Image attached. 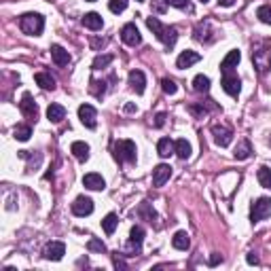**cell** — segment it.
Masks as SVG:
<instances>
[{
    "mask_svg": "<svg viewBox=\"0 0 271 271\" xmlns=\"http://www.w3.org/2000/svg\"><path fill=\"white\" fill-rule=\"evenodd\" d=\"M112 60H114V56H110V53H106V56H98V58L94 60V70L106 68L108 64H112Z\"/></svg>",
    "mask_w": 271,
    "mask_h": 271,
    "instance_id": "cell-33",
    "label": "cell"
},
{
    "mask_svg": "<svg viewBox=\"0 0 271 271\" xmlns=\"http://www.w3.org/2000/svg\"><path fill=\"white\" fill-rule=\"evenodd\" d=\"M193 89L197 94H208L210 92V78H208L206 74H197L193 78Z\"/></svg>",
    "mask_w": 271,
    "mask_h": 271,
    "instance_id": "cell-29",
    "label": "cell"
},
{
    "mask_svg": "<svg viewBox=\"0 0 271 271\" xmlns=\"http://www.w3.org/2000/svg\"><path fill=\"white\" fill-rule=\"evenodd\" d=\"M220 85H222L224 92H227L229 96H233V98L240 96V92H242V80H240L238 74H233V72H222Z\"/></svg>",
    "mask_w": 271,
    "mask_h": 271,
    "instance_id": "cell-8",
    "label": "cell"
},
{
    "mask_svg": "<svg viewBox=\"0 0 271 271\" xmlns=\"http://www.w3.org/2000/svg\"><path fill=\"white\" fill-rule=\"evenodd\" d=\"M34 80L40 89H44V92H53V89H56V78H53L49 72H36Z\"/></svg>",
    "mask_w": 271,
    "mask_h": 271,
    "instance_id": "cell-21",
    "label": "cell"
},
{
    "mask_svg": "<svg viewBox=\"0 0 271 271\" xmlns=\"http://www.w3.org/2000/svg\"><path fill=\"white\" fill-rule=\"evenodd\" d=\"M252 64H254L258 74H267L271 68V42L258 40L252 44Z\"/></svg>",
    "mask_w": 271,
    "mask_h": 271,
    "instance_id": "cell-1",
    "label": "cell"
},
{
    "mask_svg": "<svg viewBox=\"0 0 271 271\" xmlns=\"http://www.w3.org/2000/svg\"><path fill=\"white\" fill-rule=\"evenodd\" d=\"M51 58L56 62V66H60V68L70 64V53L62 44H51Z\"/></svg>",
    "mask_w": 271,
    "mask_h": 271,
    "instance_id": "cell-18",
    "label": "cell"
},
{
    "mask_svg": "<svg viewBox=\"0 0 271 271\" xmlns=\"http://www.w3.org/2000/svg\"><path fill=\"white\" fill-rule=\"evenodd\" d=\"M87 250H89V252H100V254H102V252H106V246H104L102 240L92 238V240L87 242Z\"/></svg>",
    "mask_w": 271,
    "mask_h": 271,
    "instance_id": "cell-35",
    "label": "cell"
},
{
    "mask_svg": "<svg viewBox=\"0 0 271 271\" xmlns=\"http://www.w3.org/2000/svg\"><path fill=\"white\" fill-rule=\"evenodd\" d=\"M112 263H114V267H116V269H125V267H128V265H125V260L119 256V252H116V254L112 256Z\"/></svg>",
    "mask_w": 271,
    "mask_h": 271,
    "instance_id": "cell-42",
    "label": "cell"
},
{
    "mask_svg": "<svg viewBox=\"0 0 271 271\" xmlns=\"http://www.w3.org/2000/svg\"><path fill=\"white\" fill-rule=\"evenodd\" d=\"M20 110L24 112L26 119H30V121H36V119H38V106L34 104L32 96H30L28 92H26V94H24V98H22V102H20Z\"/></svg>",
    "mask_w": 271,
    "mask_h": 271,
    "instance_id": "cell-12",
    "label": "cell"
},
{
    "mask_svg": "<svg viewBox=\"0 0 271 271\" xmlns=\"http://www.w3.org/2000/svg\"><path fill=\"white\" fill-rule=\"evenodd\" d=\"M138 2H142V0H138Z\"/></svg>",
    "mask_w": 271,
    "mask_h": 271,
    "instance_id": "cell-50",
    "label": "cell"
},
{
    "mask_svg": "<svg viewBox=\"0 0 271 271\" xmlns=\"http://www.w3.org/2000/svg\"><path fill=\"white\" fill-rule=\"evenodd\" d=\"M13 136H15V140H20V142H28L30 136H32V128H30V125L20 123V125H15Z\"/></svg>",
    "mask_w": 271,
    "mask_h": 271,
    "instance_id": "cell-30",
    "label": "cell"
},
{
    "mask_svg": "<svg viewBox=\"0 0 271 271\" xmlns=\"http://www.w3.org/2000/svg\"><path fill=\"white\" fill-rule=\"evenodd\" d=\"M240 60H242V53H240L238 49L229 51V53H227V58L220 62V70H222V72H233V68H238Z\"/></svg>",
    "mask_w": 271,
    "mask_h": 271,
    "instance_id": "cell-20",
    "label": "cell"
},
{
    "mask_svg": "<svg viewBox=\"0 0 271 271\" xmlns=\"http://www.w3.org/2000/svg\"><path fill=\"white\" fill-rule=\"evenodd\" d=\"M20 157H24V159H30V164H28V170H32V168H38L40 166V155H36V157H32L28 150H20Z\"/></svg>",
    "mask_w": 271,
    "mask_h": 271,
    "instance_id": "cell-37",
    "label": "cell"
},
{
    "mask_svg": "<svg viewBox=\"0 0 271 271\" xmlns=\"http://www.w3.org/2000/svg\"><path fill=\"white\" fill-rule=\"evenodd\" d=\"M125 112H138V106H136V104H125Z\"/></svg>",
    "mask_w": 271,
    "mask_h": 271,
    "instance_id": "cell-45",
    "label": "cell"
},
{
    "mask_svg": "<svg viewBox=\"0 0 271 271\" xmlns=\"http://www.w3.org/2000/svg\"><path fill=\"white\" fill-rule=\"evenodd\" d=\"M66 254V244L64 242H49L42 250V256L47 260H62Z\"/></svg>",
    "mask_w": 271,
    "mask_h": 271,
    "instance_id": "cell-10",
    "label": "cell"
},
{
    "mask_svg": "<svg viewBox=\"0 0 271 271\" xmlns=\"http://www.w3.org/2000/svg\"><path fill=\"white\" fill-rule=\"evenodd\" d=\"M130 87L136 94H144V89H146V76H144L142 70H132L130 72Z\"/></svg>",
    "mask_w": 271,
    "mask_h": 271,
    "instance_id": "cell-16",
    "label": "cell"
},
{
    "mask_svg": "<svg viewBox=\"0 0 271 271\" xmlns=\"http://www.w3.org/2000/svg\"><path fill=\"white\" fill-rule=\"evenodd\" d=\"M166 4L176 8H188V0H166Z\"/></svg>",
    "mask_w": 271,
    "mask_h": 271,
    "instance_id": "cell-39",
    "label": "cell"
},
{
    "mask_svg": "<svg viewBox=\"0 0 271 271\" xmlns=\"http://www.w3.org/2000/svg\"><path fill=\"white\" fill-rule=\"evenodd\" d=\"M83 26L87 30H92V32H98V30H102V26H104V20H102V15L100 13H85L83 15Z\"/></svg>",
    "mask_w": 271,
    "mask_h": 271,
    "instance_id": "cell-19",
    "label": "cell"
},
{
    "mask_svg": "<svg viewBox=\"0 0 271 271\" xmlns=\"http://www.w3.org/2000/svg\"><path fill=\"white\" fill-rule=\"evenodd\" d=\"M174 146H176V155H178L180 159H182V161L191 157V144H188L184 138L176 140V142H174Z\"/></svg>",
    "mask_w": 271,
    "mask_h": 271,
    "instance_id": "cell-31",
    "label": "cell"
},
{
    "mask_svg": "<svg viewBox=\"0 0 271 271\" xmlns=\"http://www.w3.org/2000/svg\"><path fill=\"white\" fill-rule=\"evenodd\" d=\"M108 8H110L112 13H123L125 8H128V0H110Z\"/></svg>",
    "mask_w": 271,
    "mask_h": 271,
    "instance_id": "cell-36",
    "label": "cell"
},
{
    "mask_svg": "<svg viewBox=\"0 0 271 271\" xmlns=\"http://www.w3.org/2000/svg\"><path fill=\"white\" fill-rule=\"evenodd\" d=\"M269 146H271V138H269Z\"/></svg>",
    "mask_w": 271,
    "mask_h": 271,
    "instance_id": "cell-49",
    "label": "cell"
},
{
    "mask_svg": "<svg viewBox=\"0 0 271 271\" xmlns=\"http://www.w3.org/2000/svg\"><path fill=\"white\" fill-rule=\"evenodd\" d=\"M246 260H248V263H250V265H258V256L254 254V252H250V254L246 256Z\"/></svg>",
    "mask_w": 271,
    "mask_h": 271,
    "instance_id": "cell-44",
    "label": "cell"
},
{
    "mask_svg": "<svg viewBox=\"0 0 271 271\" xmlns=\"http://www.w3.org/2000/svg\"><path fill=\"white\" fill-rule=\"evenodd\" d=\"M166 119H168L166 112H159V114L155 116V123H152V125H155V128H164V125H166Z\"/></svg>",
    "mask_w": 271,
    "mask_h": 271,
    "instance_id": "cell-41",
    "label": "cell"
},
{
    "mask_svg": "<svg viewBox=\"0 0 271 271\" xmlns=\"http://www.w3.org/2000/svg\"><path fill=\"white\" fill-rule=\"evenodd\" d=\"M112 157L119 161V164H136V157H138V148L132 140H116L112 146Z\"/></svg>",
    "mask_w": 271,
    "mask_h": 271,
    "instance_id": "cell-3",
    "label": "cell"
},
{
    "mask_svg": "<svg viewBox=\"0 0 271 271\" xmlns=\"http://www.w3.org/2000/svg\"><path fill=\"white\" fill-rule=\"evenodd\" d=\"M146 26L152 30V34H155L157 38L166 44V47L172 49V47L176 44V40H178V30L174 28V26H164V24L157 20V17H148V20H146Z\"/></svg>",
    "mask_w": 271,
    "mask_h": 271,
    "instance_id": "cell-2",
    "label": "cell"
},
{
    "mask_svg": "<svg viewBox=\"0 0 271 271\" xmlns=\"http://www.w3.org/2000/svg\"><path fill=\"white\" fill-rule=\"evenodd\" d=\"M138 216L140 218H144V220H148V222H155V220H159V216H157V212L150 208V204H140V208H138Z\"/></svg>",
    "mask_w": 271,
    "mask_h": 271,
    "instance_id": "cell-26",
    "label": "cell"
},
{
    "mask_svg": "<svg viewBox=\"0 0 271 271\" xmlns=\"http://www.w3.org/2000/svg\"><path fill=\"white\" fill-rule=\"evenodd\" d=\"M200 2H208V0H200Z\"/></svg>",
    "mask_w": 271,
    "mask_h": 271,
    "instance_id": "cell-48",
    "label": "cell"
},
{
    "mask_svg": "<svg viewBox=\"0 0 271 271\" xmlns=\"http://www.w3.org/2000/svg\"><path fill=\"white\" fill-rule=\"evenodd\" d=\"M176 152V146H174V142H172L170 138H161L159 142H157V155L159 157H170V155H174Z\"/></svg>",
    "mask_w": 271,
    "mask_h": 271,
    "instance_id": "cell-25",
    "label": "cell"
},
{
    "mask_svg": "<svg viewBox=\"0 0 271 271\" xmlns=\"http://www.w3.org/2000/svg\"><path fill=\"white\" fill-rule=\"evenodd\" d=\"M70 152L74 155L78 161H85L89 159V144L83 142V140H76V142H72V146H70Z\"/></svg>",
    "mask_w": 271,
    "mask_h": 271,
    "instance_id": "cell-22",
    "label": "cell"
},
{
    "mask_svg": "<svg viewBox=\"0 0 271 271\" xmlns=\"http://www.w3.org/2000/svg\"><path fill=\"white\" fill-rule=\"evenodd\" d=\"M267 216H271V197H258V200L252 204L250 220L258 222V220H265Z\"/></svg>",
    "mask_w": 271,
    "mask_h": 271,
    "instance_id": "cell-5",
    "label": "cell"
},
{
    "mask_svg": "<svg viewBox=\"0 0 271 271\" xmlns=\"http://www.w3.org/2000/svg\"><path fill=\"white\" fill-rule=\"evenodd\" d=\"M164 2H166V0H152V4H150V6H152V11L164 13V11H166V4H164Z\"/></svg>",
    "mask_w": 271,
    "mask_h": 271,
    "instance_id": "cell-40",
    "label": "cell"
},
{
    "mask_svg": "<svg viewBox=\"0 0 271 271\" xmlns=\"http://www.w3.org/2000/svg\"><path fill=\"white\" fill-rule=\"evenodd\" d=\"M78 119L87 130H96L98 125V110L92 104H80L78 106Z\"/></svg>",
    "mask_w": 271,
    "mask_h": 271,
    "instance_id": "cell-7",
    "label": "cell"
},
{
    "mask_svg": "<svg viewBox=\"0 0 271 271\" xmlns=\"http://www.w3.org/2000/svg\"><path fill=\"white\" fill-rule=\"evenodd\" d=\"M47 119H49L51 123L64 121V119H66V108L62 106V104H49V108H47Z\"/></svg>",
    "mask_w": 271,
    "mask_h": 271,
    "instance_id": "cell-23",
    "label": "cell"
},
{
    "mask_svg": "<svg viewBox=\"0 0 271 271\" xmlns=\"http://www.w3.org/2000/svg\"><path fill=\"white\" fill-rule=\"evenodd\" d=\"M212 136H214V142L218 144L220 148H227L231 144V140H233V132L227 128V125H214Z\"/></svg>",
    "mask_w": 271,
    "mask_h": 271,
    "instance_id": "cell-11",
    "label": "cell"
},
{
    "mask_svg": "<svg viewBox=\"0 0 271 271\" xmlns=\"http://www.w3.org/2000/svg\"><path fill=\"white\" fill-rule=\"evenodd\" d=\"M172 176V168L168 164H159L155 170H152V184L155 186H164Z\"/></svg>",
    "mask_w": 271,
    "mask_h": 271,
    "instance_id": "cell-14",
    "label": "cell"
},
{
    "mask_svg": "<svg viewBox=\"0 0 271 271\" xmlns=\"http://www.w3.org/2000/svg\"><path fill=\"white\" fill-rule=\"evenodd\" d=\"M250 152H252V146H250V142L248 140H242L236 150H233V157H236L238 161H244V159H248L250 157Z\"/></svg>",
    "mask_w": 271,
    "mask_h": 271,
    "instance_id": "cell-27",
    "label": "cell"
},
{
    "mask_svg": "<svg viewBox=\"0 0 271 271\" xmlns=\"http://www.w3.org/2000/svg\"><path fill=\"white\" fill-rule=\"evenodd\" d=\"M218 263H222V256L220 254H212L210 256V267H216Z\"/></svg>",
    "mask_w": 271,
    "mask_h": 271,
    "instance_id": "cell-43",
    "label": "cell"
},
{
    "mask_svg": "<svg viewBox=\"0 0 271 271\" xmlns=\"http://www.w3.org/2000/svg\"><path fill=\"white\" fill-rule=\"evenodd\" d=\"M116 224H119V218H116V214L110 212V214H106L104 216V220H102V229L106 236H112L114 229H116Z\"/></svg>",
    "mask_w": 271,
    "mask_h": 271,
    "instance_id": "cell-28",
    "label": "cell"
},
{
    "mask_svg": "<svg viewBox=\"0 0 271 271\" xmlns=\"http://www.w3.org/2000/svg\"><path fill=\"white\" fill-rule=\"evenodd\" d=\"M200 60H202V56L197 51H182L178 56V60H176V66L180 70H184V68H191L193 64H197Z\"/></svg>",
    "mask_w": 271,
    "mask_h": 271,
    "instance_id": "cell-15",
    "label": "cell"
},
{
    "mask_svg": "<svg viewBox=\"0 0 271 271\" xmlns=\"http://www.w3.org/2000/svg\"><path fill=\"white\" fill-rule=\"evenodd\" d=\"M87 2H96V0H87Z\"/></svg>",
    "mask_w": 271,
    "mask_h": 271,
    "instance_id": "cell-47",
    "label": "cell"
},
{
    "mask_svg": "<svg viewBox=\"0 0 271 271\" xmlns=\"http://www.w3.org/2000/svg\"><path fill=\"white\" fill-rule=\"evenodd\" d=\"M256 17L263 24L271 26V6L269 4H263V6H258V11H256Z\"/></svg>",
    "mask_w": 271,
    "mask_h": 271,
    "instance_id": "cell-34",
    "label": "cell"
},
{
    "mask_svg": "<svg viewBox=\"0 0 271 271\" xmlns=\"http://www.w3.org/2000/svg\"><path fill=\"white\" fill-rule=\"evenodd\" d=\"M20 28L28 36H40L44 30V17L40 13H26L20 17Z\"/></svg>",
    "mask_w": 271,
    "mask_h": 271,
    "instance_id": "cell-4",
    "label": "cell"
},
{
    "mask_svg": "<svg viewBox=\"0 0 271 271\" xmlns=\"http://www.w3.org/2000/svg\"><path fill=\"white\" fill-rule=\"evenodd\" d=\"M142 242H144V229L140 227V224H136V227H132L130 231V242H128V256H136L140 254L142 250Z\"/></svg>",
    "mask_w": 271,
    "mask_h": 271,
    "instance_id": "cell-6",
    "label": "cell"
},
{
    "mask_svg": "<svg viewBox=\"0 0 271 271\" xmlns=\"http://www.w3.org/2000/svg\"><path fill=\"white\" fill-rule=\"evenodd\" d=\"M172 246H174L176 250H188V246H191L188 233L186 231H176L174 238H172Z\"/></svg>",
    "mask_w": 271,
    "mask_h": 271,
    "instance_id": "cell-24",
    "label": "cell"
},
{
    "mask_svg": "<svg viewBox=\"0 0 271 271\" xmlns=\"http://www.w3.org/2000/svg\"><path fill=\"white\" fill-rule=\"evenodd\" d=\"M218 4L220 6H233L236 4V0H218Z\"/></svg>",
    "mask_w": 271,
    "mask_h": 271,
    "instance_id": "cell-46",
    "label": "cell"
},
{
    "mask_svg": "<svg viewBox=\"0 0 271 271\" xmlns=\"http://www.w3.org/2000/svg\"><path fill=\"white\" fill-rule=\"evenodd\" d=\"M161 87H164V92L168 94V96H174L176 92H178V87H176V83L172 78H164L161 80Z\"/></svg>",
    "mask_w": 271,
    "mask_h": 271,
    "instance_id": "cell-38",
    "label": "cell"
},
{
    "mask_svg": "<svg viewBox=\"0 0 271 271\" xmlns=\"http://www.w3.org/2000/svg\"><path fill=\"white\" fill-rule=\"evenodd\" d=\"M83 184L89 188V191H104L106 180L102 178V174H96V172H92V174H85Z\"/></svg>",
    "mask_w": 271,
    "mask_h": 271,
    "instance_id": "cell-17",
    "label": "cell"
},
{
    "mask_svg": "<svg viewBox=\"0 0 271 271\" xmlns=\"http://www.w3.org/2000/svg\"><path fill=\"white\" fill-rule=\"evenodd\" d=\"M256 178L263 188H271V170L267 166H260L258 172H256Z\"/></svg>",
    "mask_w": 271,
    "mask_h": 271,
    "instance_id": "cell-32",
    "label": "cell"
},
{
    "mask_svg": "<svg viewBox=\"0 0 271 271\" xmlns=\"http://www.w3.org/2000/svg\"><path fill=\"white\" fill-rule=\"evenodd\" d=\"M121 40L130 47H138L142 42V36H140V30L136 28V24H125L121 28Z\"/></svg>",
    "mask_w": 271,
    "mask_h": 271,
    "instance_id": "cell-9",
    "label": "cell"
},
{
    "mask_svg": "<svg viewBox=\"0 0 271 271\" xmlns=\"http://www.w3.org/2000/svg\"><path fill=\"white\" fill-rule=\"evenodd\" d=\"M92 212H94V202L85 195H78L74 200V204H72V214L74 216H89Z\"/></svg>",
    "mask_w": 271,
    "mask_h": 271,
    "instance_id": "cell-13",
    "label": "cell"
}]
</instances>
